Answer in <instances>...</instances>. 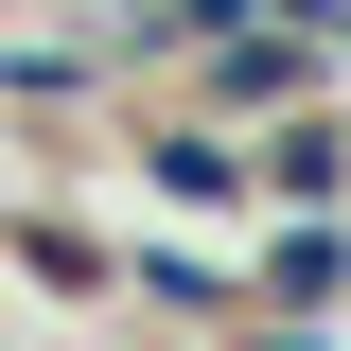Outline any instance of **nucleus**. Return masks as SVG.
<instances>
[{
  "label": "nucleus",
  "instance_id": "nucleus-1",
  "mask_svg": "<svg viewBox=\"0 0 351 351\" xmlns=\"http://www.w3.org/2000/svg\"><path fill=\"white\" fill-rule=\"evenodd\" d=\"M263 281H281L299 316H316V299H351V228H334V211H299L281 246H263Z\"/></svg>",
  "mask_w": 351,
  "mask_h": 351
},
{
  "label": "nucleus",
  "instance_id": "nucleus-2",
  "mask_svg": "<svg viewBox=\"0 0 351 351\" xmlns=\"http://www.w3.org/2000/svg\"><path fill=\"white\" fill-rule=\"evenodd\" d=\"M263 176H281V193H299V211H316V193H334V176H351V141H334V123H281V158H263Z\"/></svg>",
  "mask_w": 351,
  "mask_h": 351
},
{
  "label": "nucleus",
  "instance_id": "nucleus-3",
  "mask_svg": "<svg viewBox=\"0 0 351 351\" xmlns=\"http://www.w3.org/2000/svg\"><path fill=\"white\" fill-rule=\"evenodd\" d=\"M334 36H351V18H334Z\"/></svg>",
  "mask_w": 351,
  "mask_h": 351
}]
</instances>
